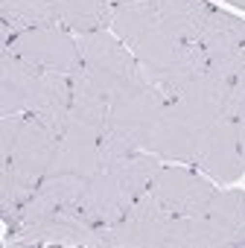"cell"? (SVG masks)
Segmentation results:
<instances>
[{
    "mask_svg": "<svg viewBox=\"0 0 245 248\" xmlns=\"http://www.w3.org/2000/svg\"><path fill=\"white\" fill-rule=\"evenodd\" d=\"M242 114H245V73L230 82V117L236 120Z\"/></svg>",
    "mask_w": 245,
    "mask_h": 248,
    "instance_id": "obj_25",
    "label": "cell"
},
{
    "mask_svg": "<svg viewBox=\"0 0 245 248\" xmlns=\"http://www.w3.org/2000/svg\"><path fill=\"white\" fill-rule=\"evenodd\" d=\"M236 140H239V155H242V170H245V114L236 117Z\"/></svg>",
    "mask_w": 245,
    "mask_h": 248,
    "instance_id": "obj_26",
    "label": "cell"
},
{
    "mask_svg": "<svg viewBox=\"0 0 245 248\" xmlns=\"http://www.w3.org/2000/svg\"><path fill=\"white\" fill-rule=\"evenodd\" d=\"M225 3H233V6H239V9H245V0H225Z\"/></svg>",
    "mask_w": 245,
    "mask_h": 248,
    "instance_id": "obj_28",
    "label": "cell"
},
{
    "mask_svg": "<svg viewBox=\"0 0 245 248\" xmlns=\"http://www.w3.org/2000/svg\"><path fill=\"white\" fill-rule=\"evenodd\" d=\"M164 105H167V96L138 67V76L111 96L108 129L120 138H126L135 149H149V140L155 135Z\"/></svg>",
    "mask_w": 245,
    "mask_h": 248,
    "instance_id": "obj_3",
    "label": "cell"
},
{
    "mask_svg": "<svg viewBox=\"0 0 245 248\" xmlns=\"http://www.w3.org/2000/svg\"><path fill=\"white\" fill-rule=\"evenodd\" d=\"M213 120L216 117L204 114L201 108H196V105H190L187 99L178 96V99L164 105L146 152H155L158 158H167V161L196 164L199 140H201L204 129L210 126Z\"/></svg>",
    "mask_w": 245,
    "mask_h": 248,
    "instance_id": "obj_5",
    "label": "cell"
},
{
    "mask_svg": "<svg viewBox=\"0 0 245 248\" xmlns=\"http://www.w3.org/2000/svg\"><path fill=\"white\" fill-rule=\"evenodd\" d=\"M111 30H114V35L122 44L135 53V59L143 62V64H155V62L167 59L181 44L164 27L158 9L152 6V0H135V3L114 6Z\"/></svg>",
    "mask_w": 245,
    "mask_h": 248,
    "instance_id": "obj_4",
    "label": "cell"
},
{
    "mask_svg": "<svg viewBox=\"0 0 245 248\" xmlns=\"http://www.w3.org/2000/svg\"><path fill=\"white\" fill-rule=\"evenodd\" d=\"M0 111L38 117L59 138L70 120V76L32 67L15 53L0 56Z\"/></svg>",
    "mask_w": 245,
    "mask_h": 248,
    "instance_id": "obj_1",
    "label": "cell"
},
{
    "mask_svg": "<svg viewBox=\"0 0 245 248\" xmlns=\"http://www.w3.org/2000/svg\"><path fill=\"white\" fill-rule=\"evenodd\" d=\"M24 120H27L24 114H3V120H0V167L12 161V149L24 129Z\"/></svg>",
    "mask_w": 245,
    "mask_h": 248,
    "instance_id": "obj_23",
    "label": "cell"
},
{
    "mask_svg": "<svg viewBox=\"0 0 245 248\" xmlns=\"http://www.w3.org/2000/svg\"><path fill=\"white\" fill-rule=\"evenodd\" d=\"M138 67H140V73L167 96V102H172V99H178V96L184 93L187 85H193V82L210 67V59H207V53H204L201 44L181 41L167 59L155 62V64L138 62Z\"/></svg>",
    "mask_w": 245,
    "mask_h": 248,
    "instance_id": "obj_12",
    "label": "cell"
},
{
    "mask_svg": "<svg viewBox=\"0 0 245 248\" xmlns=\"http://www.w3.org/2000/svg\"><path fill=\"white\" fill-rule=\"evenodd\" d=\"M3 24L15 32L35 30V27H56L53 0H0Z\"/></svg>",
    "mask_w": 245,
    "mask_h": 248,
    "instance_id": "obj_22",
    "label": "cell"
},
{
    "mask_svg": "<svg viewBox=\"0 0 245 248\" xmlns=\"http://www.w3.org/2000/svg\"><path fill=\"white\" fill-rule=\"evenodd\" d=\"M233 239L207 216H172L167 231V248H230Z\"/></svg>",
    "mask_w": 245,
    "mask_h": 248,
    "instance_id": "obj_17",
    "label": "cell"
},
{
    "mask_svg": "<svg viewBox=\"0 0 245 248\" xmlns=\"http://www.w3.org/2000/svg\"><path fill=\"white\" fill-rule=\"evenodd\" d=\"M56 24L73 32L108 30L114 18V6L108 0H53Z\"/></svg>",
    "mask_w": 245,
    "mask_h": 248,
    "instance_id": "obj_18",
    "label": "cell"
},
{
    "mask_svg": "<svg viewBox=\"0 0 245 248\" xmlns=\"http://www.w3.org/2000/svg\"><path fill=\"white\" fill-rule=\"evenodd\" d=\"M158 170H161L158 155L146 149H138L111 167H102L88 181L79 210L93 225H108V228L117 225L129 213V207L152 187Z\"/></svg>",
    "mask_w": 245,
    "mask_h": 248,
    "instance_id": "obj_2",
    "label": "cell"
},
{
    "mask_svg": "<svg viewBox=\"0 0 245 248\" xmlns=\"http://www.w3.org/2000/svg\"><path fill=\"white\" fill-rule=\"evenodd\" d=\"M18 248H38V245H67V248H111V228L93 225L79 207H61L38 228L18 233Z\"/></svg>",
    "mask_w": 245,
    "mask_h": 248,
    "instance_id": "obj_7",
    "label": "cell"
},
{
    "mask_svg": "<svg viewBox=\"0 0 245 248\" xmlns=\"http://www.w3.org/2000/svg\"><path fill=\"white\" fill-rule=\"evenodd\" d=\"M76 44H79V53H82V67L91 73V79L108 96L122 91L138 76L135 53L122 44L114 32H108V30L76 32Z\"/></svg>",
    "mask_w": 245,
    "mask_h": 248,
    "instance_id": "obj_6",
    "label": "cell"
},
{
    "mask_svg": "<svg viewBox=\"0 0 245 248\" xmlns=\"http://www.w3.org/2000/svg\"><path fill=\"white\" fill-rule=\"evenodd\" d=\"M196 167L210 172L219 181H239L242 170V155H239V140H236V120L233 117H216L204 129L196 152Z\"/></svg>",
    "mask_w": 245,
    "mask_h": 248,
    "instance_id": "obj_13",
    "label": "cell"
},
{
    "mask_svg": "<svg viewBox=\"0 0 245 248\" xmlns=\"http://www.w3.org/2000/svg\"><path fill=\"white\" fill-rule=\"evenodd\" d=\"M111 6H122V3H135V0H108Z\"/></svg>",
    "mask_w": 245,
    "mask_h": 248,
    "instance_id": "obj_27",
    "label": "cell"
},
{
    "mask_svg": "<svg viewBox=\"0 0 245 248\" xmlns=\"http://www.w3.org/2000/svg\"><path fill=\"white\" fill-rule=\"evenodd\" d=\"M210 67H213V70H219V73H222V76H228V79L242 76V73H245V41H242L239 47H233L230 53H225V56L213 59V62H210Z\"/></svg>",
    "mask_w": 245,
    "mask_h": 248,
    "instance_id": "obj_24",
    "label": "cell"
},
{
    "mask_svg": "<svg viewBox=\"0 0 245 248\" xmlns=\"http://www.w3.org/2000/svg\"><path fill=\"white\" fill-rule=\"evenodd\" d=\"M207 216L233 239V245H245V193L225 190L210 199Z\"/></svg>",
    "mask_w": 245,
    "mask_h": 248,
    "instance_id": "obj_21",
    "label": "cell"
},
{
    "mask_svg": "<svg viewBox=\"0 0 245 248\" xmlns=\"http://www.w3.org/2000/svg\"><path fill=\"white\" fill-rule=\"evenodd\" d=\"M99 135L82 123L67 120V129L59 138L53 164L47 175H73V178H93L99 172Z\"/></svg>",
    "mask_w": 245,
    "mask_h": 248,
    "instance_id": "obj_14",
    "label": "cell"
},
{
    "mask_svg": "<svg viewBox=\"0 0 245 248\" xmlns=\"http://www.w3.org/2000/svg\"><path fill=\"white\" fill-rule=\"evenodd\" d=\"M6 50L15 53L18 59L30 62L32 67H41V70H56V73L70 76L82 67V53H79L76 38L67 30H61L59 24L15 32Z\"/></svg>",
    "mask_w": 245,
    "mask_h": 248,
    "instance_id": "obj_8",
    "label": "cell"
},
{
    "mask_svg": "<svg viewBox=\"0 0 245 248\" xmlns=\"http://www.w3.org/2000/svg\"><path fill=\"white\" fill-rule=\"evenodd\" d=\"M242 41H245V21H239V18L222 12V9L210 12V18L204 24V32L199 38V44L204 47V53H207L210 62L219 59V56H225V53H230Z\"/></svg>",
    "mask_w": 245,
    "mask_h": 248,
    "instance_id": "obj_20",
    "label": "cell"
},
{
    "mask_svg": "<svg viewBox=\"0 0 245 248\" xmlns=\"http://www.w3.org/2000/svg\"><path fill=\"white\" fill-rule=\"evenodd\" d=\"M172 213L146 190L117 225H111V248H167Z\"/></svg>",
    "mask_w": 245,
    "mask_h": 248,
    "instance_id": "obj_11",
    "label": "cell"
},
{
    "mask_svg": "<svg viewBox=\"0 0 245 248\" xmlns=\"http://www.w3.org/2000/svg\"><path fill=\"white\" fill-rule=\"evenodd\" d=\"M56 146H59V135L53 129H47L38 117H27L24 120V129L18 135V143L12 149V161L6 164L12 170V178L24 190L35 193V187L50 172Z\"/></svg>",
    "mask_w": 245,
    "mask_h": 248,
    "instance_id": "obj_9",
    "label": "cell"
},
{
    "mask_svg": "<svg viewBox=\"0 0 245 248\" xmlns=\"http://www.w3.org/2000/svg\"><path fill=\"white\" fill-rule=\"evenodd\" d=\"M149 193L172 216H201V213H207L210 199L216 196V187L190 170L161 167Z\"/></svg>",
    "mask_w": 245,
    "mask_h": 248,
    "instance_id": "obj_10",
    "label": "cell"
},
{
    "mask_svg": "<svg viewBox=\"0 0 245 248\" xmlns=\"http://www.w3.org/2000/svg\"><path fill=\"white\" fill-rule=\"evenodd\" d=\"M152 6L158 9L169 32L178 41H190V44H199L204 24L213 12V6L204 0H152Z\"/></svg>",
    "mask_w": 245,
    "mask_h": 248,
    "instance_id": "obj_16",
    "label": "cell"
},
{
    "mask_svg": "<svg viewBox=\"0 0 245 248\" xmlns=\"http://www.w3.org/2000/svg\"><path fill=\"white\" fill-rule=\"evenodd\" d=\"M108 108H111V96L91 79L85 67L70 73V120L73 123H82V126H88L102 138L108 129Z\"/></svg>",
    "mask_w": 245,
    "mask_h": 248,
    "instance_id": "obj_15",
    "label": "cell"
},
{
    "mask_svg": "<svg viewBox=\"0 0 245 248\" xmlns=\"http://www.w3.org/2000/svg\"><path fill=\"white\" fill-rule=\"evenodd\" d=\"M230 82L233 79H228L219 70L207 67L193 85L184 88L181 99H187L190 105L201 108L210 117H230Z\"/></svg>",
    "mask_w": 245,
    "mask_h": 248,
    "instance_id": "obj_19",
    "label": "cell"
}]
</instances>
